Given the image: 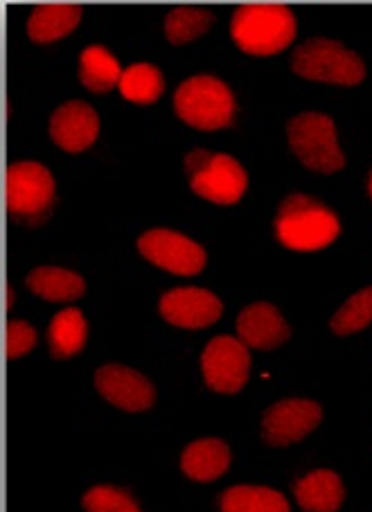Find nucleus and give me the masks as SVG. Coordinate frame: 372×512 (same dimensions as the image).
Here are the masks:
<instances>
[{"instance_id": "obj_1", "label": "nucleus", "mask_w": 372, "mask_h": 512, "mask_svg": "<svg viewBox=\"0 0 372 512\" xmlns=\"http://www.w3.org/2000/svg\"><path fill=\"white\" fill-rule=\"evenodd\" d=\"M230 34L248 55H276L296 37V16L287 5L253 3L242 5L230 23Z\"/></svg>"}, {"instance_id": "obj_2", "label": "nucleus", "mask_w": 372, "mask_h": 512, "mask_svg": "<svg viewBox=\"0 0 372 512\" xmlns=\"http://www.w3.org/2000/svg\"><path fill=\"white\" fill-rule=\"evenodd\" d=\"M341 231L339 217L307 194H291L278 210L276 235L294 251H318L336 240Z\"/></svg>"}, {"instance_id": "obj_3", "label": "nucleus", "mask_w": 372, "mask_h": 512, "mask_svg": "<svg viewBox=\"0 0 372 512\" xmlns=\"http://www.w3.org/2000/svg\"><path fill=\"white\" fill-rule=\"evenodd\" d=\"M174 109L185 125L203 131H217L233 125L235 97L215 77H190L174 95Z\"/></svg>"}, {"instance_id": "obj_4", "label": "nucleus", "mask_w": 372, "mask_h": 512, "mask_svg": "<svg viewBox=\"0 0 372 512\" xmlns=\"http://www.w3.org/2000/svg\"><path fill=\"white\" fill-rule=\"evenodd\" d=\"M294 73L312 79V82L357 86L366 77V66L361 57L339 41L309 39L298 46L291 57Z\"/></svg>"}, {"instance_id": "obj_5", "label": "nucleus", "mask_w": 372, "mask_h": 512, "mask_svg": "<svg viewBox=\"0 0 372 512\" xmlns=\"http://www.w3.org/2000/svg\"><path fill=\"white\" fill-rule=\"evenodd\" d=\"M289 145L307 170L334 174L345 167V156L336 143V129L325 113H300L287 127Z\"/></svg>"}, {"instance_id": "obj_6", "label": "nucleus", "mask_w": 372, "mask_h": 512, "mask_svg": "<svg viewBox=\"0 0 372 512\" xmlns=\"http://www.w3.org/2000/svg\"><path fill=\"white\" fill-rule=\"evenodd\" d=\"M185 172L199 197L221 203V206H230L242 199L248 183L244 167L233 156L212 154L206 149H194L185 156Z\"/></svg>"}, {"instance_id": "obj_7", "label": "nucleus", "mask_w": 372, "mask_h": 512, "mask_svg": "<svg viewBox=\"0 0 372 512\" xmlns=\"http://www.w3.org/2000/svg\"><path fill=\"white\" fill-rule=\"evenodd\" d=\"M5 197L10 215L39 224L55 203V179L39 163H14L7 167Z\"/></svg>"}, {"instance_id": "obj_8", "label": "nucleus", "mask_w": 372, "mask_h": 512, "mask_svg": "<svg viewBox=\"0 0 372 512\" xmlns=\"http://www.w3.org/2000/svg\"><path fill=\"white\" fill-rule=\"evenodd\" d=\"M201 368L206 384L217 393H239L251 373V355L239 339L217 337L203 350Z\"/></svg>"}, {"instance_id": "obj_9", "label": "nucleus", "mask_w": 372, "mask_h": 512, "mask_svg": "<svg viewBox=\"0 0 372 512\" xmlns=\"http://www.w3.org/2000/svg\"><path fill=\"white\" fill-rule=\"evenodd\" d=\"M138 251L156 267L172 271L176 276H197L206 267V251L190 237L174 231H149L138 240Z\"/></svg>"}, {"instance_id": "obj_10", "label": "nucleus", "mask_w": 372, "mask_h": 512, "mask_svg": "<svg viewBox=\"0 0 372 512\" xmlns=\"http://www.w3.org/2000/svg\"><path fill=\"white\" fill-rule=\"evenodd\" d=\"M321 418V406L312 400H282L264 413L262 438L271 447H287L312 434Z\"/></svg>"}, {"instance_id": "obj_11", "label": "nucleus", "mask_w": 372, "mask_h": 512, "mask_svg": "<svg viewBox=\"0 0 372 512\" xmlns=\"http://www.w3.org/2000/svg\"><path fill=\"white\" fill-rule=\"evenodd\" d=\"M95 386L106 402L131 413L152 409L156 402L152 382L127 366H102L95 373Z\"/></svg>"}, {"instance_id": "obj_12", "label": "nucleus", "mask_w": 372, "mask_h": 512, "mask_svg": "<svg viewBox=\"0 0 372 512\" xmlns=\"http://www.w3.org/2000/svg\"><path fill=\"white\" fill-rule=\"evenodd\" d=\"M224 305L221 300L199 287L172 289L161 298V314L167 323L185 330H199L217 323Z\"/></svg>"}, {"instance_id": "obj_13", "label": "nucleus", "mask_w": 372, "mask_h": 512, "mask_svg": "<svg viewBox=\"0 0 372 512\" xmlns=\"http://www.w3.org/2000/svg\"><path fill=\"white\" fill-rule=\"evenodd\" d=\"M97 134H100V118H97L91 104L82 100L66 102L52 113L50 136L64 152H84L86 147L95 143Z\"/></svg>"}, {"instance_id": "obj_14", "label": "nucleus", "mask_w": 372, "mask_h": 512, "mask_svg": "<svg viewBox=\"0 0 372 512\" xmlns=\"http://www.w3.org/2000/svg\"><path fill=\"white\" fill-rule=\"evenodd\" d=\"M237 334L246 348L273 350L291 337V330L278 312V307L269 303H255L239 314Z\"/></svg>"}, {"instance_id": "obj_15", "label": "nucleus", "mask_w": 372, "mask_h": 512, "mask_svg": "<svg viewBox=\"0 0 372 512\" xmlns=\"http://www.w3.org/2000/svg\"><path fill=\"white\" fill-rule=\"evenodd\" d=\"M230 465V449L224 443V440L217 438H206V440H197L185 447L183 458H181V467L183 472L190 476L192 481H215L221 474L228 470Z\"/></svg>"}, {"instance_id": "obj_16", "label": "nucleus", "mask_w": 372, "mask_h": 512, "mask_svg": "<svg viewBox=\"0 0 372 512\" xmlns=\"http://www.w3.org/2000/svg\"><path fill=\"white\" fill-rule=\"evenodd\" d=\"M79 19H82V7L70 3H50L37 5L30 14L28 34L37 43H52L57 39L68 37L73 32Z\"/></svg>"}, {"instance_id": "obj_17", "label": "nucleus", "mask_w": 372, "mask_h": 512, "mask_svg": "<svg viewBox=\"0 0 372 512\" xmlns=\"http://www.w3.org/2000/svg\"><path fill=\"white\" fill-rule=\"evenodd\" d=\"M300 508L307 512H336L343 506L345 490L339 476L330 470H318L300 479L294 488Z\"/></svg>"}, {"instance_id": "obj_18", "label": "nucleus", "mask_w": 372, "mask_h": 512, "mask_svg": "<svg viewBox=\"0 0 372 512\" xmlns=\"http://www.w3.org/2000/svg\"><path fill=\"white\" fill-rule=\"evenodd\" d=\"M25 285H28L32 294L41 296L43 300H52V303L77 300L86 291L82 276L59 267H39L30 271V276L25 278Z\"/></svg>"}, {"instance_id": "obj_19", "label": "nucleus", "mask_w": 372, "mask_h": 512, "mask_svg": "<svg viewBox=\"0 0 372 512\" xmlns=\"http://www.w3.org/2000/svg\"><path fill=\"white\" fill-rule=\"evenodd\" d=\"M79 79L93 93L111 91L115 84H120L122 68L109 50L102 46H91L79 57Z\"/></svg>"}, {"instance_id": "obj_20", "label": "nucleus", "mask_w": 372, "mask_h": 512, "mask_svg": "<svg viewBox=\"0 0 372 512\" xmlns=\"http://www.w3.org/2000/svg\"><path fill=\"white\" fill-rule=\"evenodd\" d=\"M50 355L55 359L75 357L86 343V319L79 310L59 312L48 330Z\"/></svg>"}, {"instance_id": "obj_21", "label": "nucleus", "mask_w": 372, "mask_h": 512, "mask_svg": "<svg viewBox=\"0 0 372 512\" xmlns=\"http://www.w3.org/2000/svg\"><path fill=\"white\" fill-rule=\"evenodd\" d=\"M221 512H291L285 494L271 488L237 485L221 497Z\"/></svg>"}, {"instance_id": "obj_22", "label": "nucleus", "mask_w": 372, "mask_h": 512, "mask_svg": "<svg viewBox=\"0 0 372 512\" xmlns=\"http://www.w3.org/2000/svg\"><path fill=\"white\" fill-rule=\"evenodd\" d=\"M120 93L124 100L136 104H152L163 95V73L152 64H134L122 73Z\"/></svg>"}, {"instance_id": "obj_23", "label": "nucleus", "mask_w": 372, "mask_h": 512, "mask_svg": "<svg viewBox=\"0 0 372 512\" xmlns=\"http://www.w3.org/2000/svg\"><path fill=\"white\" fill-rule=\"evenodd\" d=\"M212 19L215 16L203 7H176L165 19V37L174 46H183V43H190L206 34Z\"/></svg>"}, {"instance_id": "obj_24", "label": "nucleus", "mask_w": 372, "mask_h": 512, "mask_svg": "<svg viewBox=\"0 0 372 512\" xmlns=\"http://www.w3.org/2000/svg\"><path fill=\"white\" fill-rule=\"evenodd\" d=\"M372 323V287H366L354 294L339 312L334 314L330 328L339 337L361 332Z\"/></svg>"}, {"instance_id": "obj_25", "label": "nucleus", "mask_w": 372, "mask_h": 512, "mask_svg": "<svg viewBox=\"0 0 372 512\" xmlns=\"http://www.w3.org/2000/svg\"><path fill=\"white\" fill-rule=\"evenodd\" d=\"M86 512H140L138 503L124 490L111 488V485H97L84 494Z\"/></svg>"}, {"instance_id": "obj_26", "label": "nucleus", "mask_w": 372, "mask_h": 512, "mask_svg": "<svg viewBox=\"0 0 372 512\" xmlns=\"http://www.w3.org/2000/svg\"><path fill=\"white\" fill-rule=\"evenodd\" d=\"M37 346V332L30 323L10 321L7 323V357L19 359Z\"/></svg>"}, {"instance_id": "obj_27", "label": "nucleus", "mask_w": 372, "mask_h": 512, "mask_svg": "<svg viewBox=\"0 0 372 512\" xmlns=\"http://www.w3.org/2000/svg\"><path fill=\"white\" fill-rule=\"evenodd\" d=\"M14 305V289L7 287V307Z\"/></svg>"}, {"instance_id": "obj_28", "label": "nucleus", "mask_w": 372, "mask_h": 512, "mask_svg": "<svg viewBox=\"0 0 372 512\" xmlns=\"http://www.w3.org/2000/svg\"><path fill=\"white\" fill-rule=\"evenodd\" d=\"M368 188H370V194H372V176H370V185H368Z\"/></svg>"}]
</instances>
